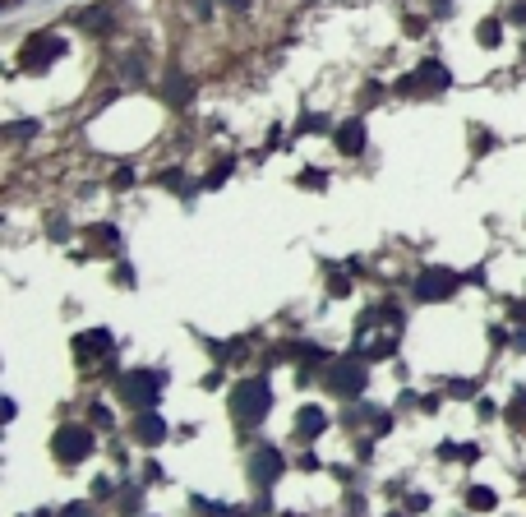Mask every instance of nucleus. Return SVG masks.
<instances>
[{
  "mask_svg": "<svg viewBox=\"0 0 526 517\" xmlns=\"http://www.w3.org/2000/svg\"><path fill=\"white\" fill-rule=\"evenodd\" d=\"M102 351H111V333H107V328H93V333L74 337V356H78V361H93V356H102Z\"/></svg>",
  "mask_w": 526,
  "mask_h": 517,
  "instance_id": "obj_8",
  "label": "nucleus"
},
{
  "mask_svg": "<svg viewBox=\"0 0 526 517\" xmlns=\"http://www.w3.org/2000/svg\"><path fill=\"white\" fill-rule=\"evenodd\" d=\"M282 476V453L277 448H259V457H254V480L259 485H277Z\"/></svg>",
  "mask_w": 526,
  "mask_h": 517,
  "instance_id": "obj_6",
  "label": "nucleus"
},
{
  "mask_svg": "<svg viewBox=\"0 0 526 517\" xmlns=\"http://www.w3.org/2000/svg\"><path fill=\"white\" fill-rule=\"evenodd\" d=\"M457 291V277L443 273V268H425V273L416 277V296L420 301H443V296H452Z\"/></svg>",
  "mask_w": 526,
  "mask_h": 517,
  "instance_id": "obj_3",
  "label": "nucleus"
},
{
  "mask_svg": "<svg viewBox=\"0 0 526 517\" xmlns=\"http://www.w3.org/2000/svg\"><path fill=\"white\" fill-rule=\"evenodd\" d=\"M56 56H61V37H51V32L32 37L28 51H23V61H28V65H47V61H56Z\"/></svg>",
  "mask_w": 526,
  "mask_h": 517,
  "instance_id": "obj_9",
  "label": "nucleus"
},
{
  "mask_svg": "<svg viewBox=\"0 0 526 517\" xmlns=\"http://www.w3.org/2000/svg\"><path fill=\"white\" fill-rule=\"evenodd\" d=\"M466 499H471V508H494V489L476 485V489H471V494H466Z\"/></svg>",
  "mask_w": 526,
  "mask_h": 517,
  "instance_id": "obj_13",
  "label": "nucleus"
},
{
  "mask_svg": "<svg viewBox=\"0 0 526 517\" xmlns=\"http://www.w3.org/2000/svg\"><path fill=\"white\" fill-rule=\"evenodd\" d=\"M268 407H273V393H268V383H263V379H245L231 393V411H235L240 425H259L263 416H268Z\"/></svg>",
  "mask_w": 526,
  "mask_h": 517,
  "instance_id": "obj_1",
  "label": "nucleus"
},
{
  "mask_svg": "<svg viewBox=\"0 0 526 517\" xmlns=\"http://www.w3.org/2000/svg\"><path fill=\"white\" fill-rule=\"evenodd\" d=\"M480 42L485 46H498V23L490 19V23H480Z\"/></svg>",
  "mask_w": 526,
  "mask_h": 517,
  "instance_id": "obj_15",
  "label": "nucleus"
},
{
  "mask_svg": "<svg viewBox=\"0 0 526 517\" xmlns=\"http://www.w3.org/2000/svg\"><path fill=\"white\" fill-rule=\"evenodd\" d=\"M337 148H341V152H351V157H356V152L365 148V125H360V121H346V125H341V130H337Z\"/></svg>",
  "mask_w": 526,
  "mask_h": 517,
  "instance_id": "obj_10",
  "label": "nucleus"
},
{
  "mask_svg": "<svg viewBox=\"0 0 526 517\" xmlns=\"http://www.w3.org/2000/svg\"><path fill=\"white\" fill-rule=\"evenodd\" d=\"M420 83H430V88H448V70H443L439 61H425V65H420V74L416 79H402L397 88H402V92H416Z\"/></svg>",
  "mask_w": 526,
  "mask_h": 517,
  "instance_id": "obj_5",
  "label": "nucleus"
},
{
  "mask_svg": "<svg viewBox=\"0 0 526 517\" xmlns=\"http://www.w3.org/2000/svg\"><path fill=\"white\" fill-rule=\"evenodd\" d=\"M88 453H93V434L83 425H65L61 434H56V457H61V462H83Z\"/></svg>",
  "mask_w": 526,
  "mask_h": 517,
  "instance_id": "obj_2",
  "label": "nucleus"
},
{
  "mask_svg": "<svg viewBox=\"0 0 526 517\" xmlns=\"http://www.w3.org/2000/svg\"><path fill=\"white\" fill-rule=\"evenodd\" d=\"M134 429H139V439H148V443H157L162 434H167V425H162V416H157V411H143Z\"/></svg>",
  "mask_w": 526,
  "mask_h": 517,
  "instance_id": "obj_12",
  "label": "nucleus"
},
{
  "mask_svg": "<svg viewBox=\"0 0 526 517\" xmlns=\"http://www.w3.org/2000/svg\"><path fill=\"white\" fill-rule=\"evenodd\" d=\"M162 388V374H148V369H139L134 379H125V397H134V402H153V393Z\"/></svg>",
  "mask_w": 526,
  "mask_h": 517,
  "instance_id": "obj_7",
  "label": "nucleus"
},
{
  "mask_svg": "<svg viewBox=\"0 0 526 517\" xmlns=\"http://www.w3.org/2000/svg\"><path fill=\"white\" fill-rule=\"evenodd\" d=\"M328 388H333V393H341V397H356L360 388H365V369L346 361V365H337L333 374H328Z\"/></svg>",
  "mask_w": 526,
  "mask_h": 517,
  "instance_id": "obj_4",
  "label": "nucleus"
},
{
  "mask_svg": "<svg viewBox=\"0 0 526 517\" xmlns=\"http://www.w3.org/2000/svg\"><path fill=\"white\" fill-rule=\"evenodd\" d=\"M65 517H93V508H88V503H70V508H65Z\"/></svg>",
  "mask_w": 526,
  "mask_h": 517,
  "instance_id": "obj_16",
  "label": "nucleus"
},
{
  "mask_svg": "<svg viewBox=\"0 0 526 517\" xmlns=\"http://www.w3.org/2000/svg\"><path fill=\"white\" fill-rule=\"evenodd\" d=\"M512 425H517V429H526V393H517V397H512Z\"/></svg>",
  "mask_w": 526,
  "mask_h": 517,
  "instance_id": "obj_14",
  "label": "nucleus"
},
{
  "mask_svg": "<svg viewBox=\"0 0 526 517\" xmlns=\"http://www.w3.org/2000/svg\"><path fill=\"white\" fill-rule=\"evenodd\" d=\"M324 425H328V416L319 407H300V416H295V429L305 434V439H314V434H324Z\"/></svg>",
  "mask_w": 526,
  "mask_h": 517,
  "instance_id": "obj_11",
  "label": "nucleus"
}]
</instances>
